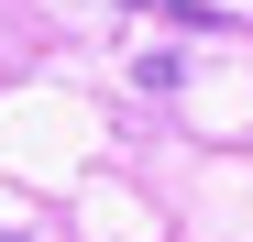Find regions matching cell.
I'll use <instances>...</instances> for the list:
<instances>
[{
    "mask_svg": "<svg viewBox=\"0 0 253 242\" xmlns=\"http://www.w3.org/2000/svg\"><path fill=\"white\" fill-rule=\"evenodd\" d=\"M0 242H22V231H0Z\"/></svg>",
    "mask_w": 253,
    "mask_h": 242,
    "instance_id": "6da1fadb",
    "label": "cell"
}]
</instances>
